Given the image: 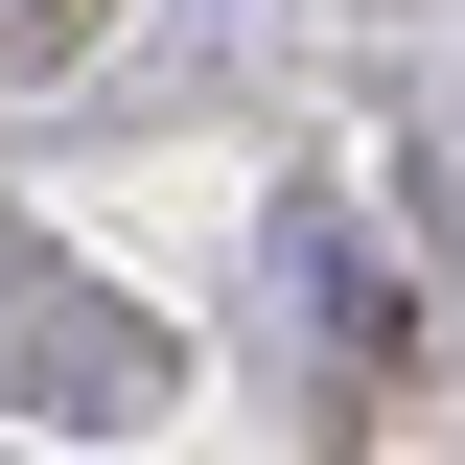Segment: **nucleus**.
<instances>
[{
	"instance_id": "obj_1",
	"label": "nucleus",
	"mask_w": 465,
	"mask_h": 465,
	"mask_svg": "<svg viewBox=\"0 0 465 465\" xmlns=\"http://www.w3.org/2000/svg\"><path fill=\"white\" fill-rule=\"evenodd\" d=\"M0 396H24V419H70V442H140V419H163V349L116 326L70 256H0Z\"/></svg>"
},
{
	"instance_id": "obj_2",
	"label": "nucleus",
	"mask_w": 465,
	"mask_h": 465,
	"mask_svg": "<svg viewBox=\"0 0 465 465\" xmlns=\"http://www.w3.org/2000/svg\"><path fill=\"white\" fill-rule=\"evenodd\" d=\"M24 47H47V0H0V70H24Z\"/></svg>"
}]
</instances>
